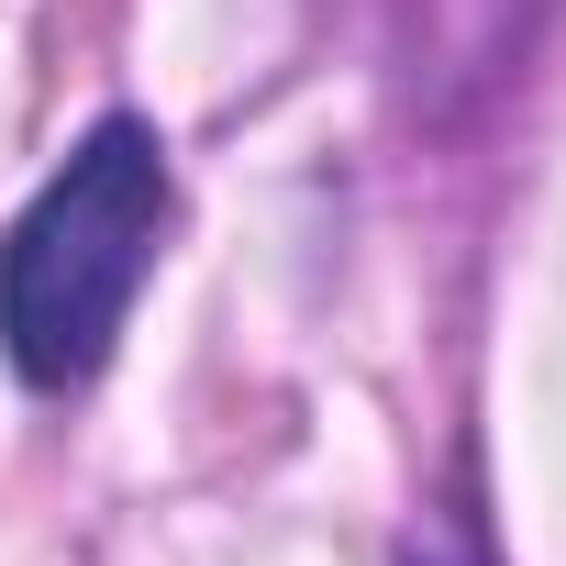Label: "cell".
Returning <instances> with one entry per match:
<instances>
[{"label":"cell","instance_id":"obj_1","mask_svg":"<svg viewBox=\"0 0 566 566\" xmlns=\"http://www.w3.org/2000/svg\"><path fill=\"white\" fill-rule=\"evenodd\" d=\"M167 222V145L156 123L112 112L67 145V167L34 189V211L0 244V345L34 389H78L101 378L134 290H145V255Z\"/></svg>","mask_w":566,"mask_h":566}]
</instances>
